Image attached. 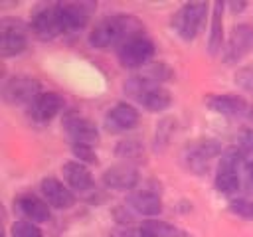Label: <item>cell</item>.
<instances>
[{
	"instance_id": "1",
	"label": "cell",
	"mask_w": 253,
	"mask_h": 237,
	"mask_svg": "<svg viewBox=\"0 0 253 237\" xmlns=\"http://www.w3.org/2000/svg\"><path fill=\"white\" fill-rule=\"evenodd\" d=\"M140 24L128 14H115L103 18L89 34V43L97 49H109L113 45H123L130 38L140 36Z\"/></svg>"
},
{
	"instance_id": "2",
	"label": "cell",
	"mask_w": 253,
	"mask_h": 237,
	"mask_svg": "<svg viewBox=\"0 0 253 237\" xmlns=\"http://www.w3.org/2000/svg\"><path fill=\"white\" fill-rule=\"evenodd\" d=\"M125 91L128 97L136 99L144 109H148L152 113H160V111L168 109L172 103L170 93L162 85L152 81L150 77H140V75L128 77L125 83Z\"/></svg>"
},
{
	"instance_id": "3",
	"label": "cell",
	"mask_w": 253,
	"mask_h": 237,
	"mask_svg": "<svg viewBox=\"0 0 253 237\" xmlns=\"http://www.w3.org/2000/svg\"><path fill=\"white\" fill-rule=\"evenodd\" d=\"M208 12V4L204 2H188L184 4L174 16H172V28L178 34V38H182L184 41H190L196 38L204 16Z\"/></svg>"
},
{
	"instance_id": "4",
	"label": "cell",
	"mask_w": 253,
	"mask_h": 237,
	"mask_svg": "<svg viewBox=\"0 0 253 237\" xmlns=\"http://www.w3.org/2000/svg\"><path fill=\"white\" fill-rule=\"evenodd\" d=\"M217 154H219V144L215 140H210V138L196 140V142H190L184 146L182 162L194 174H204V172H208L211 158H215Z\"/></svg>"
},
{
	"instance_id": "5",
	"label": "cell",
	"mask_w": 253,
	"mask_h": 237,
	"mask_svg": "<svg viewBox=\"0 0 253 237\" xmlns=\"http://www.w3.org/2000/svg\"><path fill=\"white\" fill-rule=\"evenodd\" d=\"M119 61L123 67L126 69H138L142 65H146L152 55H154V43L144 38V36H136V38H130L128 41H125L119 51Z\"/></svg>"
},
{
	"instance_id": "6",
	"label": "cell",
	"mask_w": 253,
	"mask_h": 237,
	"mask_svg": "<svg viewBox=\"0 0 253 237\" xmlns=\"http://www.w3.org/2000/svg\"><path fill=\"white\" fill-rule=\"evenodd\" d=\"M2 95L10 105H34L40 97V83L28 75H16L2 87Z\"/></svg>"
},
{
	"instance_id": "7",
	"label": "cell",
	"mask_w": 253,
	"mask_h": 237,
	"mask_svg": "<svg viewBox=\"0 0 253 237\" xmlns=\"http://www.w3.org/2000/svg\"><path fill=\"white\" fill-rule=\"evenodd\" d=\"M26 26L18 20H2L0 22V55L12 57L26 49Z\"/></svg>"
},
{
	"instance_id": "8",
	"label": "cell",
	"mask_w": 253,
	"mask_h": 237,
	"mask_svg": "<svg viewBox=\"0 0 253 237\" xmlns=\"http://www.w3.org/2000/svg\"><path fill=\"white\" fill-rule=\"evenodd\" d=\"M32 32H34L36 38H40V40H43V41L53 40V38H57L59 34H65L55 4L43 6L42 10H38V12L34 14V18H32Z\"/></svg>"
},
{
	"instance_id": "9",
	"label": "cell",
	"mask_w": 253,
	"mask_h": 237,
	"mask_svg": "<svg viewBox=\"0 0 253 237\" xmlns=\"http://www.w3.org/2000/svg\"><path fill=\"white\" fill-rule=\"evenodd\" d=\"M128 207L140 215H158L162 211L160 190L154 184H144L128 196Z\"/></svg>"
},
{
	"instance_id": "10",
	"label": "cell",
	"mask_w": 253,
	"mask_h": 237,
	"mask_svg": "<svg viewBox=\"0 0 253 237\" xmlns=\"http://www.w3.org/2000/svg\"><path fill=\"white\" fill-rule=\"evenodd\" d=\"M63 128L67 132V136L71 138L73 144H89L93 146L97 140H99V130L97 126L85 118V117H79L77 113H69L65 115L63 118Z\"/></svg>"
},
{
	"instance_id": "11",
	"label": "cell",
	"mask_w": 253,
	"mask_h": 237,
	"mask_svg": "<svg viewBox=\"0 0 253 237\" xmlns=\"http://www.w3.org/2000/svg\"><path fill=\"white\" fill-rule=\"evenodd\" d=\"M206 105L213 113H219V115H225L231 118H249L251 117L249 103L235 95H208Z\"/></svg>"
},
{
	"instance_id": "12",
	"label": "cell",
	"mask_w": 253,
	"mask_h": 237,
	"mask_svg": "<svg viewBox=\"0 0 253 237\" xmlns=\"http://www.w3.org/2000/svg\"><path fill=\"white\" fill-rule=\"evenodd\" d=\"M251 47H253V28L247 26V24L235 26L233 28V34H231V38L227 41V45L223 47V59H225V63L239 61Z\"/></svg>"
},
{
	"instance_id": "13",
	"label": "cell",
	"mask_w": 253,
	"mask_h": 237,
	"mask_svg": "<svg viewBox=\"0 0 253 237\" xmlns=\"http://www.w3.org/2000/svg\"><path fill=\"white\" fill-rule=\"evenodd\" d=\"M138 122V111L132 105L117 103L105 115V128L109 132H126Z\"/></svg>"
},
{
	"instance_id": "14",
	"label": "cell",
	"mask_w": 253,
	"mask_h": 237,
	"mask_svg": "<svg viewBox=\"0 0 253 237\" xmlns=\"http://www.w3.org/2000/svg\"><path fill=\"white\" fill-rule=\"evenodd\" d=\"M103 184L111 190H134L138 186V172L132 164H115L103 172Z\"/></svg>"
},
{
	"instance_id": "15",
	"label": "cell",
	"mask_w": 253,
	"mask_h": 237,
	"mask_svg": "<svg viewBox=\"0 0 253 237\" xmlns=\"http://www.w3.org/2000/svg\"><path fill=\"white\" fill-rule=\"evenodd\" d=\"M40 190L45 198V201L55 209H69L75 203V196L71 190H67L57 178H43L40 184Z\"/></svg>"
},
{
	"instance_id": "16",
	"label": "cell",
	"mask_w": 253,
	"mask_h": 237,
	"mask_svg": "<svg viewBox=\"0 0 253 237\" xmlns=\"http://www.w3.org/2000/svg\"><path fill=\"white\" fill-rule=\"evenodd\" d=\"M57 6V14H59V20H61V26H63V32H75V30H81L85 24H87V18H89V6L85 4H71V2H61V4H55Z\"/></svg>"
},
{
	"instance_id": "17",
	"label": "cell",
	"mask_w": 253,
	"mask_h": 237,
	"mask_svg": "<svg viewBox=\"0 0 253 237\" xmlns=\"http://www.w3.org/2000/svg\"><path fill=\"white\" fill-rule=\"evenodd\" d=\"M61 172H63V178L65 182L69 184L71 190L75 192H89L93 188V178H91V172L87 170V166L79 160H69L61 166Z\"/></svg>"
},
{
	"instance_id": "18",
	"label": "cell",
	"mask_w": 253,
	"mask_h": 237,
	"mask_svg": "<svg viewBox=\"0 0 253 237\" xmlns=\"http://www.w3.org/2000/svg\"><path fill=\"white\" fill-rule=\"evenodd\" d=\"M61 109H63V99H61L57 93H53V91L40 93V97H38V99L34 101V105L30 107L32 117H34L38 122L51 120Z\"/></svg>"
},
{
	"instance_id": "19",
	"label": "cell",
	"mask_w": 253,
	"mask_h": 237,
	"mask_svg": "<svg viewBox=\"0 0 253 237\" xmlns=\"http://www.w3.org/2000/svg\"><path fill=\"white\" fill-rule=\"evenodd\" d=\"M16 205L18 209L26 215L28 221H34V223H45L49 221V205L45 199H40L38 196L34 194H24L16 199Z\"/></svg>"
},
{
	"instance_id": "20",
	"label": "cell",
	"mask_w": 253,
	"mask_h": 237,
	"mask_svg": "<svg viewBox=\"0 0 253 237\" xmlns=\"http://www.w3.org/2000/svg\"><path fill=\"white\" fill-rule=\"evenodd\" d=\"M223 2L213 4L211 14V26H210V38H208V51L210 55H217L223 47Z\"/></svg>"
},
{
	"instance_id": "21",
	"label": "cell",
	"mask_w": 253,
	"mask_h": 237,
	"mask_svg": "<svg viewBox=\"0 0 253 237\" xmlns=\"http://www.w3.org/2000/svg\"><path fill=\"white\" fill-rule=\"evenodd\" d=\"M140 227L146 231L148 237H180V231L174 225L160 219H146Z\"/></svg>"
},
{
	"instance_id": "22",
	"label": "cell",
	"mask_w": 253,
	"mask_h": 237,
	"mask_svg": "<svg viewBox=\"0 0 253 237\" xmlns=\"http://www.w3.org/2000/svg\"><path fill=\"white\" fill-rule=\"evenodd\" d=\"M176 130V122L174 118H162L160 124H156V136H154V142H156V148H164L170 140V134Z\"/></svg>"
},
{
	"instance_id": "23",
	"label": "cell",
	"mask_w": 253,
	"mask_h": 237,
	"mask_svg": "<svg viewBox=\"0 0 253 237\" xmlns=\"http://www.w3.org/2000/svg\"><path fill=\"white\" fill-rule=\"evenodd\" d=\"M10 233H12V237H42L40 227L34 221H28V219L16 221L10 229Z\"/></svg>"
},
{
	"instance_id": "24",
	"label": "cell",
	"mask_w": 253,
	"mask_h": 237,
	"mask_svg": "<svg viewBox=\"0 0 253 237\" xmlns=\"http://www.w3.org/2000/svg\"><path fill=\"white\" fill-rule=\"evenodd\" d=\"M117 156L125 158V160H132L136 156H142V144L138 140H123L117 146Z\"/></svg>"
},
{
	"instance_id": "25",
	"label": "cell",
	"mask_w": 253,
	"mask_h": 237,
	"mask_svg": "<svg viewBox=\"0 0 253 237\" xmlns=\"http://www.w3.org/2000/svg\"><path fill=\"white\" fill-rule=\"evenodd\" d=\"M233 79H235V85L237 87H241L247 93H253V65H247V67L237 69Z\"/></svg>"
},
{
	"instance_id": "26",
	"label": "cell",
	"mask_w": 253,
	"mask_h": 237,
	"mask_svg": "<svg viewBox=\"0 0 253 237\" xmlns=\"http://www.w3.org/2000/svg\"><path fill=\"white\" fill-rule=\"evenodd\" d=\"M229 211L243 217V219H253V201L249 199H235L229 203Z\"/></svg>"
},
{
	"instance_id": "27",
	"label": "cell",
	"mask_w": 253,
	"mask_h": 237,
	"mask_svg": "<svg viewBox=\"0 0 253 237\" xmlns=\"http://www.w3.org/2000/svg\"><path fill=\"white\" fill-rule=\"evenodd\" d=\"M237 148L245 156H253V128H243L237 134Z\"/></svg>"
},
{
	"instance_id": "28",
	"label": "cell",
	"mask_w": 253,
	"mask_h": 237,
	"mask_svg": "<svg viewBox=\"0 0 253 237\" xmlns=\"http://www.w3.org/2000/svg\"><path fill=\"white\" fill-rule=\"evenodd\" d=\"M71 150H73L75 158H79V162H89L91 164V162L97 160V154H95L93 146H89V144H73Z\"/></svg>"
},
{
	"instance_id": "29",
	"label": "cell",
	"mask_w": 253,
	"mask_h": 237,
	"mask_svg": "<svg viewBox=\"0 0 253 237\" xmlns=\"http://www.w3.org/2000/svg\"><path fill=\"white\" fill-rule=\"evenodd\" d=\"M239 176H241V188L245 192H253V160H249V158L245 160Z\"/></svg>"
},
{
	"instance_id": "30",
	"label": "cell",
	"mask_w": 253,
	"mask_h": 237,
	"mask_svg": "<svg viewBox=\"0 0 253 237\" xmlns=\"http://www.w3.org/2000/svg\"><path fill=\"white\" fill-rule=\"evenodd\" d=\"M123 237H148V235H146V231L142 227H138V229H126V231H123Z\"/></svg>"
},
{
	"instance_id": "31",
	"label": "cell",
	"mask_w": 253,
	"mask_h": 237,
	"mask_svg": "<svg viewBox=\"0 0 253 237\" xmlns=\"http://www.w3.org/2000/svg\"><path fill=\"white\" fill-rule=\"evenodd\" d=\"M243 6H245V4H231V8H233V10H241Z\"/></svg>"
},
{
	"instance_id": "32",
	"label": "cell",
	"mask_w": 253,
	"mask_h": 237,
	"mask_svg": "<svg viewBox=\"0 0 253 237\" xmlns=\"http://www.w3.org/2000/svg\"><path fill=\"white\" fill-rule=\"evenodd\" d=\"M180 237H192V235H188V233H180Z\"/></svg>"
}]
</instances>
